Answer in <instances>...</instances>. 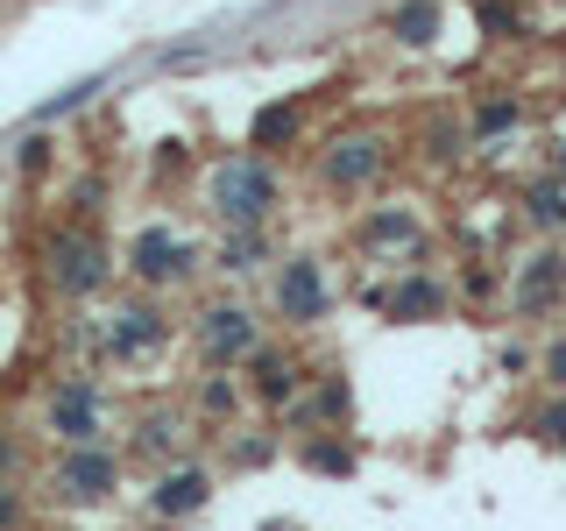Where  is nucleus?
Listing matches in <instances>:
<instances>
[{
  "label": "nucleus",
  "mask_w": 566,
  "mask_h": 531,
  "mask_svg": "<svg viewBox=\"0 0 566 531\" xmlns=\"http://www.w3.org/2000/svg\"><path fill=\"white\" fill-rule=\"evenodd\" d=\"M212 206H220L227 227H262L276 206V177L262 156H241V164H227L220 177H212Z\"/></svg>",
  "instance_id": "nucleus-1"
},
{
  "label": "nucleus",
  "mask_w": 566,
  "mask_h": 531,
  "mask_svg": "<svg viewBox=\"0 0 566 531\" xmlns=\"http://www.w3.org/2000/svg\"><path fill=\"white\" fill-rule=\"evenodd\" d=\"M50 283H57L64 298H85L106 283V248L99 235H85V227H64L57 241H50Z\"/></svg>",
  "instance_id": "nucleus-2"
},
{
  "label": "nucleus",
  "mask_w": 566,
  "mask_h": 531,
  "mask_svg": "<svg viewBox=\"0 0 566 531\" xmlns=\"http://www.w3.org/2000/svg\"><path fill=\"white\" fill-rule=\"evenodd\" d=\"M382 170V135H333L318 156V185L326 191H361Z\"/></svg>",
  "instance_id": "nucleus-3"
},
{
  "label": "nucleus",
  "mask_w": 566,
  "mask_h": 531,
  "mask_svg": "<svg viewBox=\"0 0 566 531\" xmlns=\"http://www.w3.org/2000/svg\"><path fill=\"white\" fill-rule=\"evenodd\" d=\"M326 305H333L326 270H318L312 256H291V262H283V277H276V312L291 319V326H318Z\"/></svg>",
  "instance_id": "nucleus-4"
},
{
  "label": "nucleus",
  "mask_w": 566,
  "mask_h": 531,
  "mask_svg": "<svg viewBox=\"0 0 566 531\" xmlns=\"http://www.w3.org/2000/svg\"><path fill=\"white\" fill-rule=\"evenodd\" d=\"M510 305H517L524 319H545L566 305V256L559 248H545V256H531L517 270V291H510Z\"/></svg>",
  "instance_id": "nucleus-5"
},
{
  "label": "nucleus",
  "mask_w": 566,
  "mask_h": 531,
  "mask_svg": "<svg viewBox=\"0 0 566 531\" xmlns=\"http://www.w3.org/2000/svg\"><path fill=\"white\" fill-rule=\"evenodd\" d=\"M114 482H120V460L99 454V447H78V454L57 468V489L71 496V503H106V496H114Z\"/></svg>",
  "instance_id": "nucleus-6"
},
{
  "label": "nucleus",
  "mask_w": 566,
  "mask_h": 531,
  "mask_svg": "<svg viewBox=\"0 0 566 531\" xmlns=\"http://www.w3.org/2000/svg\"><path fill=\"white\" fill-rule=\"evenodd\" d=\"M199 347H206V362H241V354L255 347V319L241 305H212L199 319Z\"/></svg>",
  "instance_id": "nucleus-7"
},
{
  "label": "nucleus",
  "mask_w": 566,
  "mask_h": 531,
  "mask_svg": "<svg viewBox=\"0 0 566 531\" xmlns=\"http://www.w3.org/2000/svg\"><path fill=\"white\" fill-rule=\"evenodd\" d=\"M50 433H64L71 447H93V433H99V389L93 383H64L57 397H50Z\"/></svg>",
  "instance_id": "nucleus-8"
},
{
  "label": "nucleus",
  "mask_w": 566,
  "mask_h": 531,
  "mask_svg": "<svg viewBox=\"0 0 566 531\" xmlns=\"http://www.w3.org/2000/svg\"><path fill=\"white\" fill-rule=\"evenodd\" d=\"M128 262H135V277L142 283H170V277H185V262H191V248L170 235V227H149L135 248H128Z\"/></svg>",
  "instance_id": "nucleus-9"
},
{
  "label": "nucleus",
  "mask_w": 566,
  "mask_h": 531,
  "mask_svg": "<svg viewBox=\"0 0 566 531\" xmlns=\"http://www.w3.org/2000/svg\"><path fill=\"white\" fill-rule=\"evenodd\" d=\"M206 496H212V482L199 468H177V475H164V482L149 489V510L156 518H191V510H206Z\"/></svg>",
  "instance_id": "nucleus-10"
},
{
  "label": "nucleus",
  "mask_w": 566,
  "mask_h": 531,
  "mask_svg": "<svg viewBox=\"0 0 566 531\" xmlns=\"http://www.w3.org/2000/svg\"><path fill=\"white\" fill-rule=\"evenodd\" d=\"M382 312H389V319H403V326H418V319H439V312H447V283H432V277H403L397 291L382 298Z\"/></svg>",
  "instance_id": "nucleus-11"
},
{
  "label": "nucleus",
  "mask_w": 566,
  "mask_h": 531,
  "mask_svg": "<svg viewBox=\"0 0 566 531\" xmlns=\"http://www.w3.org/2000/svg\"><path fill=\"white\" fill-rule=\"evenodd\" d=\"M248 368H255V397H262V404H291V397H297V362H291V354L248 347Z\"/></svg>",
  "instance_id": "nucleus-12"
},
{
  "label": "nucleus",
  "mask_w": 566,
  "mask_h": 531,
  "mask_svg": "<svg viewBox=\"0 0 566 531\" xmlns=\"http://www.w3.org/2000/svg\"><path fill=\"white\" fill-rule=\"evenodd\" d=\"M432 29H439V0H403V8L389 14V35H397V43H411V50L432 43Z\"/></svg>",
  "instance_id": "nucleus-13"
},
{
  "label": "nucleus",
  "mask_w": 566,
  "mask_h": 531,
  "mask_svg": "<svg viewBox=\"0 0 566 531\" xmlns=\"http://www.w3.org/2000/svg\"><path fill=\"white\" fill-rule=\"evenodd\" d=\"M156 341H164V319H156V312H120L114 354H142V347H156Z\"/></svg>",
  "instance_id": "nucleus-14"
},
{
  "label": "nucleus",
  "mask_w": 566,
  "mask_h": 531,
  "mask_svg": "<svg viewBox=\"0 0 566 531\" xmlns=\"http://www.w3.org/2000/svg\"><path fill=\"white\" fill-rule=\"evenodd\" d=\"M283 142H297V106L291 100H276V106L255 114V149H283Z\"/></svg>",
  "instance_id": "nucleus-15"
},
{
  "label": "nucleus",
  "mask_w": 566,
  "mask_h": 531,
  "mask_svg": "<svg viewBox=\"0 0 566 531\" xmlns=\"http://www.w3.org/2000/svg\"><path fill=\"white\" fill-rule=\"evenodd\" d=\"M305 468H318V475H354V447H347V439H312V447H305Z\"/></svg>",
  "instance_id": "nucleus-16"
},
{
  "label": "nucleus",
  "mask_w": 566,
  "mask_h": 531,
  "mask_svg": "<svg viewBox=\"0 0 566 531\" xmlns=\"http://www.w3.org/2000/svg\"><path fill=\"white\" fill-rule=\"evenodd\" d=\"M411 235H418V220H411V212H397V206L376 212V220L361 227V241H368V248H382V241H411Z\"/></svg>",
  "instance_id": "nucleus-17"
},
{
  "label": "nucleus",
  "mask_w": 566,
  "mask_h": 531,
  "mask_svg": "<svg viewBox=\"0 0 566 531\" xmlns=\"http://www.w3.org/2000/svg\"><path fill=\"white\" fill-rule=\"evenodd\" d=\"M524 206H531V220H538V227H566V185H538Z\"/></svg>",
  "instance_id": "nucleus-18"
},
{
  "label": "nucleus",
  "mask_w": 566,
  "mask_h": 531,
  "mask_svg": "<svg viewBox=\"0 0 566 531\" xmlns=\"http://www.w3.org/2000/svg\"><path fill=\"white\" fill-rule=\"evenodd\" d=\"M517 121H524L517 100H489L482 114H474V135H503V128H517Z\"/></svg>",
  "instance_id": "nucleus-19"
},
{
  "label": "nucleus",
  "mask_w": 566,
  "mask_h": 531,
  "mask_svg": "<svg viewBox=\"0 0 566 531\" xmlns=\"http://www.w3.org/2000/svg\"><path fill=\"white\" fill-rule=\"evenodd\" d=\"M531 425H538L545 447H559V454H566V389H559V404H545V412L531 418Z\"/></svg>",
  "instance_id": "nucleus-20"
},
{
  "label": "nucleus",
  "mask_w": 566,
  "mask_h": 531,
  "mask_svg": "<svg viewBox=\"0 0 566 531\" xmlns=\"http://www.w3.org/2000/svg\"><path fill=\"white\" fill-rule=\"evenodd\" d=\"M199 404H206V412H212V418H227V412H234V404H241V389H234V383H220V376H212V383L199 389Z\"/></svg>",
  "instance_id": "nucleus-21"
},
{
  "label": "nucleus",
  "mask_w": 566,
  "mask_h": 531,
  "mask_svg": "<svg viewBox=\"0 0 566 531\" xmlns=\"http://www.w3.org/2000/svg\"><path fill=\"white\" fill-rule=\"evenodd\" d=\"M142 454H177V425L149 418V425H142Z\"/></svg>",
  "instance_id": "nucleus-22"
},
{
  "label": "nucleus",
  "mask_w": 566,
  "mask_h": 531,
  "mask_svg": "<svg viewBox=\"0 0 566 531\" xmlns=\"http://www.w3.org/2000/svg\"><path fill=\"white\" fill-rule=\"evenodd\" d=\"M347 404H354V397H347V383L333 376L326 389H318V404H312V412H326V418H347Z\"/></svg>",
  "instance_id": "nucleus-23"
},
{
  "label": "nucleus",
  "mask_w": 566,
  "mask_h": 531,
  "mask_svg": "<svg viewBox=\"0 0 566 531\" xmlns=\"http://www.w3.org/2000/svg\"><path fill=\"white\" fill-rule=\"evenodd\" d=\"M545 376H553V389H566V333L545 347Z\"/></svg>",
  "instance_id": "nucleus-24"
},
{
  "label": "nucleus",
  "mask_w": 566,
  "mask_h": 531,
  "mask_svg": "<svg viewBox=\"0 0 566 531\" xmlns=\"http://www.w3.org/2000/svg\"><path fill=\"white\" fill-rule=\"evenodd\" d=\"M43 164H50V142H43V135H35V142H29V149H22V170H43Z\"/></svg>",
  "instance_id": "nucleus-25"
},
{
  "label": "nucleus",
  "mask_w": 566,
  "mask_h": 531,
  "mask_svg": "<svg viewBox=\"0 0 566 531\" xmlns=\"http://www.w3.org/2000/svg\"><path fill=\"white\" fill-rule=\"evenodd\" d=\"M8 524H14V496L0 489V531H8Z\"/></svg>",
  "instance_id": "nucleus-26"
},
{
  "label": "nucleus",
  "mask_w": 566,
  "mask_h": 531,
  "mask_svg": "<svg viewBox=\"0 0 566 531\" xmlns=\"http://www.w3.org/2000/svg\"><path fill=\"white\" fill-rule=\"evenodd\" d=\"M553 170H559V177H566V135H559V142H553Z\"/></svg>",
  "instance_id": "nucleus-27"
}]
</instances>
